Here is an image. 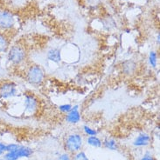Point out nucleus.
Returning <instances> with one entry per match:
<instances>
[{
	"label": "nucleus",
	"mask_w": 160,
	"mask_h": 160,
	"mask_svg": "<svg viewBox=\"0 0 160 160\" xmlns=\"http://www.w3.org/2000/svg\"><path fill=\"white\" fill-rule=\"evenodd\" d=\"M0 160H7V159H5L4 157H2V158H0Z\"/></svg>",
	"instance_id": "obj_25"
},
{
	"label": "nucleus",
	"mask_w": 160,
	"mask_h": 160,
	"mask_svg": "<svg viewBox=\"0 0 160 160\" xmlns=\"http://www.w3.org/2000/svg\"><path fill=\"white\" fill-rule=\"evenodd\" d=\"M102 26L106 31H110L116 27V22L112 18H107L102 22Z\"/></svg>",
	"instance_id": "obj_16"
},
{
	"label": "nucleus",
	"mask_w": 160,
	"mask_h": 160,
	"mask_svg": "<svg viewBox=\"0 0 160 160\" xmlns=\"http://www.w3.org/2000/svg\"><path fill=\"white\" fill-rule=\"evenodd\" d=\"M83 144V136L78 132L70 133L65 138L64 149L66 152H68L69 154H74L79 151H81Z\"/></svg>",
	"instance_id": "obj_3"
},
{
	"label": "nucleus",
	"mask_w": 160,
	"mask_h": 160,
	"mask_svg": "<svg viewBox=\"0 0 160 160\" xmlns=\"http://www.w3.org/2000/svg\"><path fill=\"white\" fill-rule=\"evenodd\" d=\"M148 63L152 68H157L158 64V53L157 51L152 50L149 52Z\"/></svg>",
	"instance_id": "obj_15"
},
{
	"label": "nucleus",
	"mask_w": 160,
	"mask_h": 160,
	"mask_svg": "<svg viewBox=\"0 0 160 160\" xmlns=\"http://www.w3.org/2000/svg\"><path fill=\"white\" fill-rule=\"evenodd\" d=\"M1 71H2V67H1V64H0V72H1Z\"/></svg>",
	"instance_id": "obj_27"
},
{
	"label": "nucleus",
	"mask_w": 160,
	"mask_h": 160,
	"mask_svg": "<svg viewBox=\"0 0 160 160\" xmlns=\"http://www.w3.org/2000/svg\"><path fill=\"white\" fill-rule=\"evenodd\" d=\"M19 146V144H6V152H12L13 150H15L16 148H18Z\"/></svg>",
	"instance_id": "obj_22"
},
{
	"label": "nucleus",
	"mask_w": 160,
	"mask_h": 160,
	"mask_svg": "<svg viewBox=\"0 0 160 160\" xmlns=\"http://www.w3.org/2000/svg\"><path fill=\"white\" fill-rule=\"evenodd\" d=\"M73 105L71 104H62L58 106V109L61 113L67 114L68 112H70V110L72 109Z\"/></svg>",
	"instance_id": "obj_19"
},
{
	"label": "nucleus",
	"mask_w": 160,
	"mask_h": 160,
	"mask_svg": "<svg viewBox=\"0 0 160 160\" xmlns=\"http://www.w3.org/2000/svg\"><path fill=\"white\" fill-rule=\"evenodd\" d=\"M120 1H124V2H126V1H130V0H120Z\"/></svg>",
	"instance_id": "obj_26"
},
{
	"label": "nucleus",
	"mask_w": 160,
	"mask_h": 160,
	"mask_svg": "<svg viewBox=\"0 0 160 160\" xmlns=\"http://www.w3.org/2000/svg\"><path fill=\"white\" fill-rule=\"evenodd\" d=\"M47 58L48 61L52 62L53 64H60L61 62V51L57 47L50 48L47 52Z\"/></svg>",
	"instance_id": "obj_11"
},
{
	"label": "nucleus",
	"mask_w": 160,
	"mask_h": 160,
	"mask_svg": "<svg viewBox=\"0 0 160 160\" xmlns=\"http://www.w3.org/2000/svg\"><path fill=\"white\" fill-rule=\"evenodd\" d=\"M83 132H84L85 135L87 136H97L98 135V131L96 129L93 128L91 126H89L88 124H84L82 126Z\"/></svg>",
	"instance_id": "obj_17"
},
{
	"label": "nucleus",
	"mask_w": 160,
	"mask_h": 160,
	"mask_svg": "<svg viewBox=\"0 0 160 160\" xmlns=\"http://www.w3.org/2000/svg\"><path fill=\"white\" fill-rule=\"evenodd\" d=\"M7 59L13 66H19L27 59V51L22 44H12L7 52Z\"/></svg>",
	"instance_id": "obj_1"
},
{
	"label": "nucleus",
	"mask_w": 160,
	"mask_h": 160,
	"mask_svg": "<svg viewBox=\"0 0 160 160\" xmlns=\"http://www.w3.org/2000/svg\"><path fill=\"white\" fill-rule=\"evenodd\" d=\"M18 85L13 81L6 80L0 83V99H11L18 96Z\"/></svg>",
	"instance_id": "obj_5"
},
{
	"label": "nucleus",
	"mask_w": 160,
	"mask_h": 160,
	"mask_svg": "<svg viewBox=\"0 0 160 160\" xmlns=\"http://www.w3.org/2000/svg\"><path fill=\"white\" fill-rule=\"evenodd\" d=\"M140 160H157V158L152 155L151 152H145L144 155L142 156Z\"/></svg>",
	"instance_id": "obj_21"
},
{
	"label": "nucleus",
	"mask_w": 160,
	"mask_h": 160,
	"mask_svg": "<svg viewBox=\"0 0 160 160\" xmlns=\"http://www.w3.org/2000/svg\"><path fill=\"white\" fill-rule=\"evenodd\" d=\"M72 160H90L86 152L83 151H79L72 154Z\"/></svg>",
	"instance_id": "obj_18"
},
{
	"label": "nucleus",
	"mask_w": 160,
	"mask_h": 160,
	"mask_svg": "<svg viewBox=\"0 0 160 160\" xmlns=\"http://www.w3.org/2000/svg\"><path fill=\"white\" fill-rule=\"evenodd\" d=\"M25 79L32 85L40 86L45 82L46 73L39 64H31L25 72Z\"/></svg>",
	"instance_id": "obj_2"
},
{
	"label": "nucleus",
	"mask_w": 160,
	"mask_h": 160,
	"mask_svg": "<svg viewBox=\"0 0 160 160\" xmlns=\"http://www.w3.org/2000/svg\"><path fill=\"white\" fill-rule=\"evenodd\" d=\"M11 46V39L8 33L0 32V54L7 53Z\"/></svg>",
	"instance_id": "obj_12"
},
{
	"label": "nucleus",
	"mask_w": 160,
	"mask_h": 160,
	"mask_svg": "<svg viewBox=\"0 0 160 160\" xmlns=\"http://www.w3.org/2000/svg\"><path fill=\"white\" fill-rule=\"evenodd\" d=\"M33 154V150L29 146L19 145L12 152H5L4 157L7 160H19L21 158H29Z\"/></svg>",
	"instance_id": "obj_6"
},
{
	"label": "nucleus",
	"mask_w": 160,
	"mask_h": 160,
	"mask_svg": "<svg viewBox=\"0 0 160 160\" xmlns=\"http://www.w3.org/2000/svg\"><path fill=\"white\" fill-rule=\"evenodd\" d=\"M6 152V144L0 141V157H3Z\"/></svg>",
	"instance_id": "obj_23"
},
{
	"label": "nucleus",
	"mask_w": 160,
	"mask_h": 160,
	"mask_svg": "<svg viewBox=\"0 0 160 160\" xmlns=\"http://www.w3.org/2000/svg\"><path fill=\"white\" fill-rule=\"evenodd\" d=\"M86 143L94 148L102 147V140L98 136H88L86 139Z\"/></svg>",
	"instance_id": "obj_14"
},
{
	"label": "nucleus",
	"mask_w": 160,
	"mask_h": 160,
	"mask_svg": "<svg viewBox=\"0 0 160 160\" xmlns=\"http://www.w3.org/2000/svg\"><path fill=\"white\" fill-rule=\"evenodd\" d=\"M159 38H160V34H159V32H157V36H156V42H157V45H159Z\"/></svg>",
	"instance_id": "obj_24"
},
{
	"label": "nucleus",
	"mask_w": 160,
	"mask_h": 160,
	"mask_svg": "<svg viewBox=\"0 0 160 160\" xmlns=\"http://www.w3.org/2000/svg\"><path fill=\"white\" fill-rule=\"evenodd\" d=\"M137 70V64L134 60L127 59L121 64V71L124 76L132 77L135 75Z\"/></svg>",
	"instance_id": "obj_10"
},
{
	"label": "nucleus",
	"mask_w": 160,
	"mask_h": 160,
	"mask_svg": "<svg viewBox=\"0 0 160 160\" xmlns=\"http://www.w3.org/2000/svg\"><path fill=\"white\" fill-rule=\"evenodd\" d=\"M102 147L109 151H118L119 143L113 138H106L102 140Z\"/></svg>",
	"instance_id": "obj_13"
},
{
	"label": "nucleus",
	"mask_w": 160,
	"mask_h": 160,
	"mask_svg": "<svg viewBox=\"0 0 160 160\" xmlns=\"http://www.w3.org/2000/svg\"><path fill=\"white\" fill-rule=\"evenodd\" d=\"M18 19L16 15L10 10H0V32L8 33L16 28Z\"/></svg>",
	"instance_id": "obj_4"
},
{
	"label": "nucleus",
	"mask_w": 160,
	"mask_h": 160,
	"mask_svg": "<svg viewBox=\"0 0 160 160\" xmlns=\"http://www.w3.org/2000/svg\"><path fill=\"white\" fill-rule=\"evenodd\" d=\"M57 160H72V156L68 152H64L58 156Z\"/></svg>",
	"instance_id": "obj_20"
},
{
	"label": "nucleus",
	"mask_w": 160,
	"mask_h": 160,
	"mask_svg": "<svg viewBox=\"0 0 160 160\" xmlns=\"http://www.w3.org/2000/svg\"><path fill=\"white\" fill-rule=\"evenodd\" d=\"M81 120V113L80 112L79 105H73L70 112L65 114V121L69 124H79Z\"/></svg>",
	"instance_id": "obj_8"
},
{
	"label": "nucleus",
	"mask_w": 160,
	"mask_h": 160,
	"mask_svg": "<svg viewBox=\"0 0 160 160\" xmlns=\"http://www.w3.org/2000/svg\"><path fill=\"white\" fill-rule=\"evenodd\" d=\"M40 108V101L34 94L25 93L24 95V112L27 115H34Z\"/></svg>",
	"instance_id": "obj_7"
},
{
	"label": "nucleus",
	"mask_w": 160,
	"mask_h": 160,
	"mask_svg": "<svg viewBox=\"0 0 160 160\" xmlns=\"http://www.w3.org/2000/svg\"><path fill=\"white\" fill-rule=\"evenodd\" d=\"M152 136L146 133V132H141L133 140V146L136 148H143V147H147L152 144Z\"/></svg>",
	"instance_id": "obj_9"
}]
</instances>
